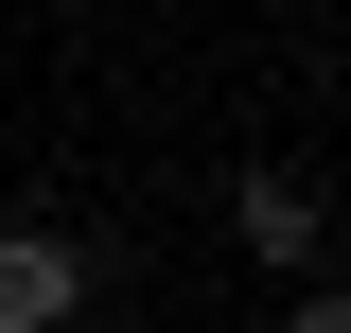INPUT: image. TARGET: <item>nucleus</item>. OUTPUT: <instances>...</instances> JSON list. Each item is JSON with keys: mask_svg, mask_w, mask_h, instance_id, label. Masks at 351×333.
Segmentation results:
<instances>
[{"mask_svg": "<svg viewBox=\"0 0 351 333\" xmlns=\"http://www.w3.org/2000/svg\"><path fill=\"white\" fill-rule=\"evenodd\" d=\"M281 333H351V298H299V316H281Z\"/></svg>", "mask_w": 351, "mask_h": 333, "instance_id": "obj_3", "label": "nucleus"}, {"mask_svg": "<svg viewBox=\"0 0 351 333\" xmlns=\"http://www.w3.org/2000/svg\"><path fill=\"white\" fill-rule=\"evenodd\" d=\"M246 246H263V263H316V193H299V175H263V193H246Z\"/></svg>", "mask_w": 351, "mask_h": 333, "instance_id": "obj_2", "label": "nucleus"}, {"mask_svg": "<svg viewBox=\"0 0 351 333\" xmlns=\"http://www.w3.org/2000/svg\"><path fill=\"white\" fill-rule=\"evenodd\" d=\"M71 298H88V263L53 246V228H0V333H53Z\"/></svg>", "mask_w": 351, "mask_h": 333, "instance_id": "obj_1", "label": "nucleus"}]
</instances>
